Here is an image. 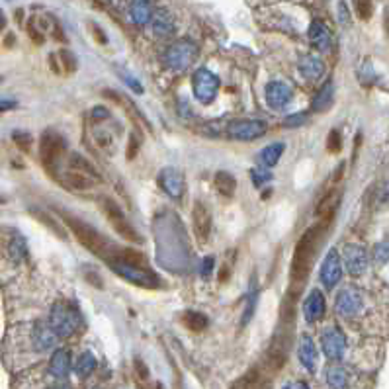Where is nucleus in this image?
<instances>
[{
  "label": "nucleus",
  "instance_id": "nucleus-23",
  "mask_svg": "<svg viewBox=\"0 0 389 389\" xmlns=\"http://www.w3.org/2000/svg\"><path fill=\"white\" fill-rule=\"evenodd\" d=\"M299 362L307 368L310 372H315L317 368V348L315 343L310 334H303L301 336V343H299Z\"/></svg>",
  "mask_w": 389,
  "mask_h": 389
},
{
  "label": "nucleus",
  "instance_id": "nucleus-10",
  "mask_svg": "<svg viewBox=\"0 0 389 389\" xmlns=\"http://www.w3.org/2000/svg\"><path fill=\"white\" fill-rule=\"evenodd\" d=\"M364 305V296L362 292L354 286H346L339 292L336 301H334V310L339 311L343 317H354L362 311Z\"/></svg>",
  "mask_w": 389,
  "mask_h": 389
},
{
  "label": "nucleus",
  "instance_id": "nucleus-1",
  "mask_svg": "<svg viewBox=\"0 0 389 389\" xmlns=\"http://www.w3.org/2000/svg\"><path fill=\"white\" fill-rule=\"evenodd\" d=\"M329 223H321L315 227H310L301 235V239L296 245V251H294V258H292V272H290V280H292V286L287 296L290 298H296L299 296V292L303 290L305 282H307V276H310L313 263L319 254V247L323 243V235L327 229Z\"/></svg>",
  "mask_w": 389,
  "mask_h": 389
},
{
  "label": "nucleus",
  "instance_id": "nucleus-12",
  "mask_svg": "<svg viewBox=\"0 0 389 389\" xmlns=\"http://www.w3.org/2000/svg\"><path fill=\"white\" fill-rule=\"evenodd\" d=\"M341 278H343V260H341L339 251L331 249V251L327 252V256L323 260V266H321V280H323L325 287L332 290V287L341 282Z\"/></svg>",
  "mask_w": 389,
  "mask_h": 389
},
{
  "label": "nucleus",
  "instance_id": "nucleus-51",
  "mask_svg": "<svg viewBox=\"0 0 389 389\" xmlns=\"http://www.w3.org/2000/svg\"><path fill=\"white\" fill-rule=\"evenodd\" d=\"M12 108H16V102H14V100H0V110H2V112L12 110Z\"/></svg>",
  "mask_w": 389,
  "mask_h": 389
},
{
  "label": "nucleus",
  "instance_id": "nucleus-53",
  "mask_svg": "<svg viewBox=\"0 0 389 389\" xmlns=\"http://www.w3.org/2000/svg\"><path fill=\"white\" fill-rule=\"evenodd\" d=\"M298 389H310V388H307V383H303V381H301V383L298 386Z\"/></svg>",
  "mask_w": 389,
  "mask_h": 389
},
{
  "label": "nucleus",
  "instance_id": "nucleus-9",
  "mask_svg": "<svg viewBox=\"0 0 389 389\" xmlns=\"http://www.w3.org/2000/svg\"><path fill=\"white\" fill-rule=\"evenodd\" d=\"M268 126L260 120H233L227 126V137L235 141H252L266 135Z\"/></svg>",
  "mask_w": 389,
  "mask_h": 389
},
{
  "label": "nucleus",
  "instance_id": "nucleus-52",
  "mask_svg": "<svg viewBox=\"0 0 389 389\" xmlns=\"http://www.w3.org/2000/svg\"><path fill=\"white\" fill-rule=\"evenodd\" d=\"M6 26V18H4V14H2V10H0V30Z\"/></svg>",
  "mask_w": 389,
  "mask_h": 389
},
{
  "label": "nucleus",
  "instance_id": "nucleus-38",
  "mask_svg": "<svg viewBox=\"0 0 389 389\" xmlns=\"http://www.w3.org/2000/svg\"><path fill=\"white\" fill-rule=\"evenodd\" d=\"M133 370H135V378H137V381L141 383H147L149 381V368H147V364L141 360V358H135L133 360Z\"/></svg>",
  "mask_w": 389,
  "mask_h": 389
},
{
  "label": "nucleus",
  "instance_id": "nucleus-2",
  "mask_svg": "<svg viewBox=\"0 0 389 389\" xmlns=\"http://www.w3.org/2000/svg\"><path fill=\"white\" fill-rule=\"evenodd\" d=\"M63 219H65V223L69 225L70 233L77 237V240H79L80 245L86 247V249H88L92 254H96L98 258H102L106 264L110 263L115 254L122 251V247H117L115 243L106 239L100 231H96L92 225L80 221V219H77L75 216H69V214L63 211Z\"/></svg>",
  "mask_w": 389,
  "mask_h": 389
},
{
  "label": "nucleus",
  "instance_id": "nucleus-17",
  "mask_svg": "<svg viewBox=\"0 0 389 389\" xmlns=\"http://www.w3.org/2000/svg\"><path fill=\"white\" fill-rule=\"evenodd\" d=\"M287 344H290V339H284V336H274V341L270 344V350H268V356H266V364L272 372H280L287 360Z\"/></svg>",
  "mask_w": 389,
  "mask_h": 389
},
{
  "label": "nucleus",
  "instance_id": "nucleus-28",
  "mask_svg": "<svg viewBox=\"0 0 389 389\" xmlns=\"http://www.w3.org/2000/svg\"><path fill=\"white\" fill-rule=\"evenodd\" d=\"M129 18L137 26H145L153 18V8H151L149 2H143V0L131 2L129 4Z\"/></svg>",
  "mask_w": 389,
  "mask_h": 389
},
{
  "label": "nucleus",
  "instance_id": "nucleus-31",
  "mask_svg": "<svg viewBox=\"0 0 389 389\" xmlns=\"http://www.w3.org/2000/svg\"><path fill=\"white\" fill-rule=\"evenodd\" d=\"M214 184H216L219 194L227 196V198H231V196L235 194V190H237V180H235V176L225 171H219L218 174L214 176Z\"/></svg>",
  "mask_w": 389,
  "mask_h": 389
},
{
  "label": "nucleus",
  "instance_id": "nucleus-50",
  "mask_svg": "<svg viewBox=\"0 0 389 389\" xmlns=\"http://www.w3.org/2000/svg\"><path fill=\"white\" fill-rule=\"evenodd\" d=\"M214 263H216V258L214 256H207L206 260L202 263V276H209L211 274V270H214Z\"/></svg>",
  "mask_w": 389,
  "mask_h": 389
},
{
  "label": "nucleus",
  "instance_id": "nucleus-8",
  "mask_svg": "<svg viewBox=\"0 0 389 389\" xmlns=\"http://www.w3.org/2000/svg\"><path fill=\"white\" fill-rule=\"evenodd\" d=\"M192 91L198 102L211 104L219 92V79L207 69H198L192 79Z\"/></svg>",
  "mask_w": 389,
  "mask_h": 389
},
{
  "label": "nucleus",
  "instance_id": "nucleus-39",
  "mask_svg": "<svg viewBox=\"0 0 389 389\" xmlns=\"http://www.w3.org/2000/svg\"><path fill=\"white\" fill-rule=\"evenodd\" d=\"M327 149H329V153H339V151L343 149V137H341V131L332 129L331 133H329V137H327Z\"/></svg>",
  "mask_w": 389,
  "mask_h": 389
},
{
  "label": "nucleus",
  "instance_id": "nucleus-44",
  "mask_svg": "<svg viewBox=\"0 0 389 389\" xmlns=\"http://www.w3.org/2000/svg\"><path fill=\"white\" fill-rule=\"evenodd\" d=\"M34 214H35V216H37V219H41V221H44L46 225H49L51 229L55 231V233H57V235H59V237H61V239H63V237H67V235L63 233V229L59 227V225H57V223H55V221H53V219H47L46 214H41V211H34Z\"/></svg>",
  "mask_w": 389,
  "mask_h": 389
},
{
  "label": "nucleus",
  "instance_id": "nucleus-6",
  "mask_svg": "<svg viewBox=\"0 0 389 389\" xmlns=\"http://www.w3.org/2000/svg\"><path fill=\"white\" fill-rule=\"evenodd\" d=\"M67 153V143L55 131H46L39 141V157L51 176H57V167Z\"/></svg>",
  "mask_w": 389,
  "mask_h": 389
},
{
  "label": "nucleus",
  "instance_id": "nucleus-21",
  "mask_svg": "<svg viewBox=\"0 0 389 389\" xmlns=\"http://www.w3.org/2000/svg\"><path fill=\"white\" fill-rule=\"evenodd\" d=\"M298 69L307 80H317L319 77H323L325 65H323V61L319 57H315L313 53H307V55H303V57L299 59Z\"/></svg>",
  "mask_w": 389,
  "mask_h": 389
},
{
  "label": "nucleus",
  "instance_id": "nucleus-40",
  "mask_svg": "<svg viewBox=\"0 0 389 389\" xmlns=\"http://www.w3.org/2000/svg\"><path fill=\"white\" fill-rule=\"evenodd\" d=\"M14 143L23 151V153H28L30 147H32V135L30 133H26V131H14Z\"/></svg>",
  "mask_w": 389,
  "mask_h": 389
},
{
  "label": "nucleus",
  "instance_id": "nucleus-37",
  "mask_svg": "<svg viewBox=\"0 0 389 389\" xmlns=\"http://www.w3.org/2000/svg\"><path fill=\"white\" fill-rule=\"evenodd\" d=\"M112 133H108V131H104V129H98L96 133H94V141H96V145L104 151H112L114 153V141H112Z\"/></svg>",
  "mask_w": 389,
  "mask_h": 389
},
{
  "label": "nucleus",
  "instance_id": "nucleus-25",
  "mask_svg": "<svg viewBox=\"0 0 389 389\" xmlns=\"http://www.w3.org/2000/svg\"><path fill=\"white\" fill-rule=\"evenodd\" d=\"M339 202H341V190H331L329 194L325 196L317 204V216L323 219V223H329L334 216V209L339 207Z\"/></svg>",
  "mask_w": 389,
  "mask_h": 389
},
{
  "label": "nucleus",
  "instance_id": "nucleus-49",
  "mask_svg": "<svg viewBox=\"0 0 389 389\" xmlns=\"http://www.w3.org/2000/svg\"><path fill=\"white\" fill-rule=\"evenodd\" d=\"M28 34H30V37L34 39L35 44H44V35L39 34V30H37V26H35L34 20L28 23Z\"/></svg>",
  "mask_w": 389,
  "mask_h": 389
},
{
  "label": "nucleus",
  "instance_id": "nucleus-16",
  "mask_svg": "<svg viewBox=\"0 0 389 389\" xmlns=\"http://www.w3.org/2000/svg\"><path fill=\"white\" fill-rule=\"evenodd\" d=\"M344 266L346 272L350 276H360L366 272L368 268V252L366 249L358 247V245H348L344 249Z\"/></svg>",
  "mask_w": 389,
  "mask_h": 389
},
{
  "label": "nucleus",
  "instance_id": "nucleus-46",
  "mask_svg": "<svg viewBox=\"0 0 389 389\" xmlns=\"http://www.w3.org/2000/svg\"><path fill=\"white\" fill-rule=\"evenodd\" d=\"M122 80H124V82H126L127 86H129V88H131L133 92H137V94H143V86H141V84H139L137 80L133 79L131 75H127V73H122Z\"/></svg>",
  "mask_w": 389,
  "mask_h": 389
},
{
  "label": "nucleus",
  "instance_id": "nucleus-20",
  "mask_svg": "<svg viewBox=\"0 0 389 389\" xmlns=\"http://www.w3.org/2000/svg\"><path fill=\"white\" fill-rule=\"evenodd\" d=\"M70 366H73V362H70V352L69 350H65V348H59V350H55L51 362H49V372H51L53 378L63 379L69 376Z\"/></svg>",
  "mask_w": 389,
  "mask_h": 389
},
{
  "label": "nucleus",
  "instance_id": "nucleus-15",
  "mask_svg": "<svg viewBox=\"0 0 389 389\" xmlns=\"http://www.w3.org/2000/svg\"><path fill=\"white\" fill-rule=\"evenodd\" d=\"M292 98H294V88L287 82H282V80L268 82V86H266V102L272 110H284L287 104L292 102Z\"/></svg>",
  "mask_w": 389,
  "mask_h": 389
},
{
  "label": "nucleus",
  "instance_id": "nucleus-32",
  "mask_svg": "<svg viewBox=\"0 0 389 389\" xmlns=\"http://www.w3.org/2000/svg\"><path fill=\"white\" fill-rule=\"evenodd\" d=\"M284 151H286L284 143H272V145H268V147H264L260 151V162L266 169H272V167L278 164V160L284 155Z\"/></svg>",
  "mask_w": 389,
  "mask_h": 389
},
{
  "label": "nucleus",
  "instance_id": "nucleus-42",
  "mask_svg": "<svg viewBox=\"0 0 389 389\" xmlns=\"http://www.w3.org/2000/svg\"><path fill=\"white\" fill-rule=\"evenodd\" d=\"M310 122V115L307 114H294V115H290V117H286L284 120V126L286 127H299V126H303V124H307Z\"/></svg>",
  "mask_w": 389,
  "mask_h": 389
},
{
  "label": "nucleus",
  "instance_id": "nucleus-5",
  "mask_svg": "<svg viewBox=\"0 0 389 389\" xmlns=\"http://www.w3.org/2000/svg\"><path fill=\"white\" fill-rule=\"evenodd\" d=\"M120 254V252H117ZM115 254L114 258L108 263V266L114 270L115 274L122 276L124 280L135 284L141 287H157L159 286V276L151 270L149 266H133V264H127L126 260H122L120 256Z\"/></svg>",
  "mask_w": 389,
  "mask_h": 389
},
{
  "label": "nucleus",
  "instance_id": "nucleus-35",
  "mask_svg": "<svg viewBox=\"0 0 389 389\" xmlns=\"http://www.w3.org/2000/svg\"><path fill=\"white\" fill-rule=\"evenodd\" d=\"M26 254H28V249H26V240L22 237H14L10 243V256L16 260V263H20L26 258Z\"/></svg>",
  "mask_w": 389,
  "mask_h": 389
},
{
  "label": "nucleus",
  "instance_id": "nucleus-54",
  "mask_svg": "<svg viewBox=\"0 0 389 389\" xmlns=\"http://www.w3.org/2000/svg\"><path fill=\"white\" fill-rule=\"evenodd\" d=\"M53 389H70V388H67V386H59V388H53Z\"/></svg>",
  "mask_w": 389,
  "mask_h": 389
},
{
  "label": "nucleus",
  "instance_id": "nucleus-18",
  "mask_svg": "<svg viewBox=\"0 0 389 389\" xmlns=\"http://www.w3.org/2000/svg\"><path fill=\"white\" fill-rule=\"evenodd\" d=\"M325 310H327L325 296L321 294L319 290H313L310 296H307V299H305V303H303L305 319L310 321V323H315V321H319L325 315Z\"/></svg>",
  "mask_w": 389,
  "mask_h": 389
},
{
  "label": "nucleus",
  "instance_id": "nucleus-34",
  "mask_svg": "<svg viewBox=\"0 0 389 389\" xmlns=\"http://www.w3.org/2000/svg\"><path fill=\"white\" fill-rule=\"evenodd\" d=\"M96 370V356L92 352H82L77 360V366H75V372L79 378H88L92 372Z\"/></svg>",
  "mask_w": 389,
  "mask_h": 389
},
{
  "label": "nucleus",
  "instance_id": "nucleus-14",
  "mask_svg": "<svg viewBox=\"0 0 389 389\" xmlns=\"http://www.w3.org/2000/svg\"><path fill=\"white\" fill-rule=\"evenodd\" d=\"M192 225H194V235L200 245H204L209 239L211 233V214L204 202L196 200L194 209H192Z\"/></svg>",
  "mask_w": 389,
  "mask_h": 389
},
{
  "label": "nucleus",
  "instance_id": "nucleus-19",
  "mask_svg": "<svg viewBox=\"0 0 389 389\" xmlns=\"http://www.w3.org/2000/svg\"><path fill=\"white\" fill-rule=\"evenodd\" d=\"M32 343H34L35 350L44 352V350H49V348L55 346L57 334L51 331V327H46V325L37 323L34 327V332H32Z\"/></svg>",
  "mask_w": 389,
  "mask_h": 389
},
{
  "label": "nucleus",
  "instance_id": "nucleus-13",
  "mask_svg": "<svg viewBox=\"0 0 389 389\" xmlns=\"http://www.w3.org/2000/svg\"><path fill=\"white\" fill-rule=\"evenodd\" d=\"M159 186L172 200H180L186 192V180L184 174L176 169H162L159 174Z\"/></svg>",
  "mask_w": 389,
  "mask_h": 389
},
{
  "label": "nucleus",
  "instance_id": "nucleus-36",
  "mask_svg": "<svg viewBox=\"0 0 389 389\" xmlns=\"http://www.w3.org/2000/svg\"><path fill=\"white\" fill-rule=\"evenodd\" d=\"M59 57H61V65H63V70H65V75H70V73H75V70H77L79 63H77V57H75V53H70L69 49H63V51H59Z\"/></svg>",
  "mask_w": 389,
  "mask_h": 389
},
{
  "label": "nucleus",
  "instance_id": "nucleus-41",
  "mask_svg": "<svg viewBox=\"0 0 389 389\" xmlns=\"http://www.w3.org/2000/svg\"><path fill=\"white\" fill-rule=\"evenodd\" d=\"M251 178L254 186H264L268 180H272V172L270 171H263V169H252L251 171Z\"/></svg>",
  "mask_w": 389,
  "mask_h": 389
},
{
  "label": "nucleus",
  "instance_id": "nucleus-43",
  "mask_svg": "<svg viewBox=\"0 0 389 389\" xmlns=\"http://www.w3.org/2000/svg\"><path fill=\"white\" fill-rule=\"evenodd\" d=\"M354 8L358 10V16L362 20H370V16L374 14V4L372 2H356Z\"/></svg>",
  "mask_w": 389,
  "mask_h": 389
},
{
  "label": "nucleus",
  "instance_id": "nucleus-11",
  "mask_svg": "<svg viewBox=\"0 0 389 389\" xmlns=\"http://www.w3.org/2000/svg\"><path fill=\"white\" fill-rule=\"evenodd\" d=\"M321 346L329 360H341L346 348V336L339 327H329L321 336Z\"/></svg>",
  "mask_w": 389,
  "mask_h": 389
},
{
  "label": "nucleus",
  "instance_id": "nucleus-33",
  "mask_svg": "<svg viewBox=\"0 0 389 389\" xmlns=\"http://www.w3.org/2000/svg\"><path fill=\"white\" fill-rule=\"evenodd\" d=\"M180 321H182V325L186 329H190V331L194 332L204 331L207 327V317L202 315V313H198V311H184Z\"/></svg>",
  "mask_w": 389,
  "mask_h": 389
},
{
  "label": "nucleus",
  "instance_id": "nucleus-29",
  "mask_svg": "<svg viewBox=\"0 0 389 389\" xmlns=\"http://www.w3.org/2000/svg\"><path fill=\"white\" fill-rule=\"evenodd\" d=\"M153 32L159 37H167L174 32V20L167 10H159L153 16Z\"/></svg>",
  "mask_w": 389,
  "mask_h": 389
},
{
  "label": "nucleus",
  "instance_id": "nucleus-26",
  "mask_svg": "<svg viewBox=\"0 0 389 389\" xmlns=\"http://www.w3.org/2000/svg\"><path fill=\"white\" fill-rule=\"evenodd\" d=\"M332 96H334V84H332V80H327L319 88L317 96L313 98V104H311L313 112H327L331 108Z\"/></svg>",
  "mask_w": 389,
  "mask_h": 389
},
{
  "label": "nucleus",
  "instance_id": "nucleus-22",
  "mask_svg": "<svg viewBox=\"0 0 389 389\" xmlns=\"http://www.w3.org/2000/svg\"><path fill=\"white\" fill-rule=\"evenodd\" d=\"M61 184L65 186V188H69V190H91L92 186H94V180L88 178V176H84V174H80L79 171H65L61 176H57Z\"/></svg>",
  "mask_w": 389,
  "mask_h": 389
},
{
  "label": "nucleus",
  "instance_id": "nucleus-24",
  "mask_svg": "<svg viewBox=\"0 0 389 389\" xmlns=\"http://www.w3.org/2000/svg\"><path fill=\"white\" fill-rule=\"evenodd\" d=\"M310 39L311 44L317 49H321V51L329 49V46H331V32H329L327 23L321 22V20H313L310 26Z\"/></svg>",
  "mask_w": 389,
  "mask_h": 389
},
{
  "label": "nucleus",
  "instance_id": "nucleus-45",
  "mask_svg": "<svg viewBox=\"0 0 389 389\" xmlns=\"http://www.w3.org/2000/svg\"><path fill=\"white\" fill-rule=\"evenodd\" d=\"M139 153V139L137 135L133 133L131 137H129V145H127V160H133L137 157Z\"/></svg>",
  "mask_w": 389,
  "mask_h": 389
},
{
  "label": "nucleus",
  "instance_id": "nucleus-47",
  "mask_svg": "<svg viewBox=\"0 0 389 389\" xmlns=\"http://www.w3.org/2000/svg\"><path fill=\"white\" fill-rule=\"evenodd\" d=\"M376 260L379 264H388V243L386 240L376 247Z\"/></svg>",
  "mask_w": 389,
  "mask_h": 389
},
{
  "label": "nucleus",
  "instance_id": "nucleus-27",
  "mask_svg": "<svg viewBox=\"0 0 389 389\" xmlns=\"http://www.w3.org/2000/svg\"><path fill=\"white\" fill-rule=\"evenodd\" d=\"M69 164H70V169H73V171H79L80 174H84V176L92 178L94 182H102V176H100V172L96 171V167L92 164L91 160L84 159L82 155H70Z\"/></svg>",
  "mask_w": 389,
  "mask_h": 389
},
{
  "label": "nucleus",
  "instance_id": "nucleus-30",
  "mask_svg": "<svg viewBox=\"0 0 389 389\" xmlns=\"http://www.w3.org/2000/svg\"><path fill=\"white\" fill-rule=\"evenodd\" d=\"M350 376L343 366H329L327 368V383L331 389H348Z\"/></svg>",
  "mask_w": 389,
  "mask_h": 389
},
{
  "label": "nucleus",
  "instance_id": "nucleus-3",
  "mask_svg": "<svg viewBox=\"0 0 389 389\" xmlns=\"http://www.w3.org/2000/svg\"><path fill=\"white\" fill-rule=\"evenodd\" d=\"M49 327L57 336L69 339L75 332L80 331L82 319H80L77 307H73L70 303H65V301H57L49 315Z\"/></svg>",
  "mask_w": 389,
  "mask_h": 389
},
{
  "label": "nucleus",
  "instance_id": "nucleus-7",
  "mask_svg": "<svg viewBox=\"0 0 389 389\" xmlns=\"http://www.w3.org/2000/svg\"><path fill=\"white\" fill-rule=\"evenodd\" d=\"M198 57V47L190 39H178L164 51V65L171 70H186Z\"/></svg>",
  "mask_w": 389,
  "mask_h": 389
},
{
  "label": "nucleus",
  "instance_id": "nucleus-4",
  "mask_svg": "<svg viewBox=\"0 0 389 389\" xmlns=\"http://www.w3.org/2000/svg\"><path fill=\"white\" fill-rule=\"evenodd\" d=\"M98 204H100V209L104 211L106 219L110 221V225L114 227V231L120 237H124V239L129 240V243H135V245H141V243H143V237H141L137 231H135V227L127 221L126 214L120 209V206L115 204L112 198L100 196V198H98Z\"/></svg>",
  "mask_w": 389,
  "mask_h": 389
},
{
  "label": "nucleus",
  "instance_id": "nucleus-48",
  "mask_svg": "<svg viewBox=\"0 0 389 389\" xmlns=\"http://www.w3.org/2000/svg\"><path fill=\"white\" fill-rule=\"evenodd\" d=\"M92 117H94L96 124H100L102 120H108V117H110V112H108L106 108H102V106H96V108L92 110Z\"/></svg>",
  "mask_w": 389,
  "mask_h": 389
}]
</instances>
